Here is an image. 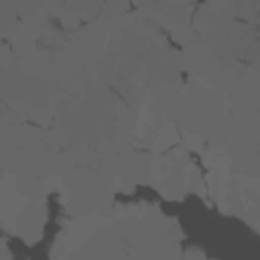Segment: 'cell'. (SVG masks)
I'll return each mask as SVG.
<instances>
[{
	"instance_id": "16",
	"label": "cell",
	"mask_w": 260,
	"mask_h": 260,
	"mask_svg": "<svg viewBox=\"0 0 260 260\" xmlns=\"http://www.w3.org/2000/svg\"><path fill=\"white\" fill-rule=\"evenodd\" d=\"M258 57H260V43L256 28L234 18L223 35L221 59L238 61V63H258Z\"/></svg>"
},
{
	"instance_id": "11",
	"label": "cell",
	"mask_w": 260,
	"mask_h": 260,
	"mask_svg": "<svg viewBox=\"0 0 260 260\" xmlns=\"http://www.w3.org/2000/svg\"><path fill=\"white\" fill-rule=\"evenodd\" d=\"M207 197L223 215H234L258 230V177L232 173L219 165H205Z\"/></svg>"
},
{
	"instance_id": "18",
	"label": "cell",
	"mask_w": 260,
	"mask_h": 260,
	"mask_svg": "<svg viewBox=\"0 0 260 260\" xmlns=\"http://www.w3.org/2000/svg\"><path fill=\"white\" fill-rule=\"evenodd\" d=\"M185 187H187V195H197V197H201V199H207L205 175L201 173V169H199L195 162H191V165H189Z\"/></svg>"
},
{
	"instance_id": "19",
	"label": "cell",
	"mask_w": 260,
	"mask_h": 260,
	"mask_svg": "<svg viewBox=\"0 0 260 260\" xmlns=\"http://www.w3.org/2000/svg\"><path fill=\"white\" fill-rule=\"evenodd\" d=\"M14 22H16V16L10 8V2H0V41L8 39Z\"/></svg>"
},
{
	"instance_id": "22",
	"label": "cell",
	"mask_w": 260,
	"mask_h": 260,
	"mask_svg": "<svg viewBox=\"0 0 260 260\" xmlns=\"http://www.w3.org/2000/svg\"><path fill=\"white\" fill-rule=\"evenodd\" d=\"M181 260H213V258H207L201 250H195V248H189L181 254Z\"/></svg>"
},
{
	"instance_id": "10",
	"label": "cell",
	"mask_w": 260,
	"mask_h": 260,
	"mask_svg": "<svg viewBox=\"0 0 260 260\" xmlns=\"http://www.w3.org/2000/svg\"><path fill=\"white\" fill-rule=\"evenodd\" d=\"M232 116L258 122L260 112V69L258 63L221 59L215 73L203 83Z\"/></svg>"
},
{
	"instance_id": "12",
	"label": "cell",
	"mask_w": 260,
	"mask_h": 260,
	"mask_svg": "<svg viewBox=\"0 0 260 260\" xmlns=\"http://www.w3.org/2000/svg\"><path fill=\"white\" fill-rule=\"evenodd\" d=\"M258 122L230 116L221 140L207 152L201 154L205 165H219L232 173L258 177L260 158H258Z\"/></svg>"
},
{
	"instance_id": "17",
	"label": "cell",
	"mask_w": 260,
	"mask_h": 260,
	"mask_svg": "<svg viewBox=\"0 0 260 260\" xmlns=\"http://www.w3.org/2000/svg\"><path fill=\"white\" fill-rule=\"evenodd\" d=\"M49 260H85V230L81 221L67 219L63 223L51 244Z\"/></svg>"
},
{
	"instance_id": "9",
	"label": "cell",
	"mask_w": 260,
	"mask_h": 260,
	"mask_svg": "<svg viewBox=\"0 0 260 260\" xmlns=\"http://www.w3.org/2000/svg\"><path fill=\"white\" fill-rule=\"evenodd\" d=\"M59 152L49 128L14 122L0 132V169L41 177Z\"/></svg>"
},
{
	"instance_id": "3",
	"label": "cell",
	"mask_w": 260,
	"mask_h": 260,
	"mask_svg": "<svg viewBox=\"0 0 260 260\" xmlns=\"http://www.w3.org/2000/svg\"><path fill=\"white\" fill-rule=\"evenodd\" d=\"M85 230V260H181V223L152 203L114 205Z\"/></svg>"
},
{
	"instance_id": "4",
	"label": "cell",
	"mask_w": 260,
	"mask_h": 260,
	"mask_svg": "<svg viewBox=\"0 0 260 260\" xmlns=\"http://www.w3.org/2000/svg\"><path fill=\"white\" fill-rule=\"evenodd\" d=\"M47 193H57L71 221H93L114 207V189L104 173V160L59 152L39 177Z\"/></svg>"
},
{
	"instance_id": "13",
	"label": "cell",
	"mask_w": 260,
	"mask_h": 260,
	"mask_svg": "<svg viewBox=\"0 0 260 260\" xmlns=\"http://www.w3.org/2000/svg\"><path fill=\"white\" fill-rule=\"evenodd\" d=\"M191 165L189 150L179 142L162 152H150V169L146 185L167 201H183L187 197V171Z\"/></svg>"
},
{
	"instance_id": "20",
	"label": "cell",
	"mask_w": 260,
	"mask_h": 260,
	"mask_svg": "<svg viewBox=\"0 0 260 260\" xmlns=\"http://www.w3.org/2000/svg\"><path fill=\"white\" fill-rule=\"evenodd\" d=\"M14 122H20V120H16L14 116H12V112L0 102V132L4 130V128H8V126H12Z\"/></svg>"
},
{
	"instance_id": "2",
	"label": "cell",
	"mask_w": 260,
	"mask_h": 260,
	"mask_svg": "<svg viewBox=\"0 0 260 260\" xmlns=\"http://www.w3.org/2000/svg\"><path fill=\"white\" fill-rule=\"evenodd\" d=\"M134 110L108 85L89 93L65 95L49 126L61 152L91 160H108L134 146Z\"/></svg>"
},
{
	"instance_id": "1",
	"label": "cell",
	"mask_w": 260,
	"mask_h": 260,
	"mask_svg": "<svg viewBox=\"0 0 260 260\" xmlns=\"http://www.w3.org/2000/svg\"><path fill=\"white\" fill-rule=\"evenodd\" d=\"M98 71L104 83L136 110L158 79L183 73V67L179 49L167 35L130 6L112 18Z\"/></svg>"
},
{
	"instance_id": "5",
	"label": "cell",
	"mask_w": 260,
	"mask_h": 260,
	"mask_svg": "<svg viewBox=\"0 0 260 260\" xmlns=\"http://www.w3.org/2000/svg\"><path fill=\"white\" fill-rule=\"evenodd\" d=\"M65 93L51 69L16 53L0 75V102L20 122L49 128Z\"/></svg>"
},
{
	"instance_id": "14",
	"label": "cell",
	"mask_w": 260,
	"mask_h": 260,
	"mask_svg": "<svg viewBox=\"0 0 260 260\" xmlns=\"http://www.w3.org/2000/svg\"><path fill=\"white\" fill-rule=\"evenodd\" d=\"M150 169V152L130 146L108 160H104V173L114 193L130 195L138 185H146Z\"/></svg>"
},
{
	"instance_id": "23",
	"label": "cell",
	"mask_w": 260,
	"mask_h": 260,
	"mask_svg": "<svg viewBox=\"0 0 260 260\" xmlns=\"http://www.w3.org/2000/svg\"><path fill=\"white\" fill-rule=\"evenodd\" d=\"M0 260H12V252L8 250L4 240H0Z\"/></svg>"
},
{
	"instance_id": "15",
	"label": "cell",
	"mask_w": 260,
	"mask_h": 260,
	"mask_svg": "<svg viewBox=\"0 0 260 260\" xmlns=\"http://www.w3.org/2000/svg\"><path fill=\"white\" fill-rule=\"evenodd\" d=\"M130 6L138 16L156 24L162 32H169L175 47L191 32L193 2H134Z\"/></svg>"
},
{
	"instance_id": "21",
	"label": "cell",
	"mask_w": 260,
	"mask_h": 260,
	"mask_svg": "<svg viewBox=\"0 0 260 260\" xmlns=\"http://www.w3.org/2000/svg\"><path fill=\"white\" fill-rule=\"evenodd\" d=\"M12 55H14V51H12L4 41H0V75L4 73V69H6L8 61L12 59Z\"/></svg>"
},
{
	"instance_id": "7",
	"label": "cell",
	"mask_w": 260,
	"mask_h": 260,
	"mask_svg": "<svg viewBox=\"0 0 260 260\" xmlns=\"http://www.w3.org/2000/svg\"><path fill=\"white\" fill-rule=\"evenodd\" d=\"M183 73L158 79L136 106L134 146L146 152H162L179 144V100Z\"/></svg>"
},
{
	"instance_id": "6",
	"label": "cell",
	"mask_w": 260,
	"mask_h": 260,
	"mask_svg": "<svg viewBox=\"0 0 260 260\" xmlns=\"http://www.w3.org/2000/svg\"><path fill=\"white\" fill-rule=\"evenodd\" d=\"M47 219V191L39 177L0 169V230L35 246L45 236Z\"/></svg>"
},
{
	"instance_id": "8",
	"label": "cell",
	"mask_w": 260,
	"mask_h": 260,
	"mask_svg": "<svg viewBox=\"0 0 260 260\" xmlns=\"http://www.w3.org/2000/svg\"><path fill=\"white\" fill-rule=\"evenodd\" d=\"M228 108L199 81L185 79L179 100V142L189 150L203 154L223 136L230 120Z\"/></svg>"
}]
</instances>
